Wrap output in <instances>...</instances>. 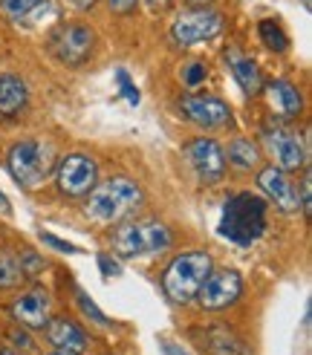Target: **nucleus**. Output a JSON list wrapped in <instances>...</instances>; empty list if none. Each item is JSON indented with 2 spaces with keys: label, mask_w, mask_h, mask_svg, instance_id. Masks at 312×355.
Here are the masks:
<instances>
[{
  "label": "nucleus",
  "mask_w": 312,
  "mask_h": 355,
  "mask_svg": "<svg viewBox=\"0 0 312 355\" xmlns=\"http://www.w3.org/2000/svg\"><path fill=\"white\" fill-rule=\"evenodd\" d=\"M104 3H107V9L113 15H130V12H136L139 0H104Z\"/></svg>",
  "instance_id": "28"
},
{
  "label": "nucleus",
  "mask_w": 312,
  "mask_h": 355,
  "mask_svg": "<svg viewBox=\"0 0 312 355\" xmlns=\"http://www.w3.org/2000/svg\"><path fill=\"white\" fill-rule=\"evenodd\" d=\"M76 304H78V309L84 312V318H90L93 324H98V327H110V318L96 306V300L87 295L84 289H76Z\"/></svg>",
  "instance_id": "23"
},
{
  "label": "nucleus",
  "mask_w": 312,
  "mask_h": 355,
  "mask_svg": "<svg viewBox=\"0 0 312 355\" xmlns=\"http://www.w3.org/2000/svg\"><path fill=\"white\" fill-rule=\"evenodd\" d=\"M0 12L12 24H24V26H41L46 17H55L52 0H0Z\"/></svg>",
  "instance_id": "17"
},
{
  "label": "nucleus",
  "mask_w": 312,
  "mask_h": 355,
  "mask_svg": "<svg viewBox=\"0 0 312 355\" xmlns=\"http://www.w3.org/2000/svg\"><path fill=\"white\" fill-rule=\"evenodd\" d=\"M185 3H188V6H211L214 0H185Z\"/></svg>",
  "instance_id": "32"
},
{
  "label": "nucleus",
  "mask_w": 312,
  "mask_h": 355,
  "mask_svg": "<svg viewBox=\"0 0 312 355\" xmlns=\"http://www.w3.org/2000/svg\"><path fill=\"white\" fill-rule=\"evenodd\" d=\"M116 81H119V90H121V96H125L130 104H139V101H142V96H139V87L130 81L128 69H116Z\"/></svg>",
  "instance_id": "25"
},
{
  "label": "nucleus",
  "mask_w": 312,
  "mask_h": 355,
  "mask_svg": "<svg viewBox=\"0 0 312 355\" xmlns=\"http://www.w3.org/2000/svg\"><path fill=\"white\" fill-rule=\"evenodd\" d=\"M257 35H260V41H263V46L272 49V52H286L289 49V35L284 32L281 21H275V17L260 21L257 24Z\"/></svg>",
  "instance_id": "21"
},
{
  "label": "nucleus",
  "mask_w": 312,
  "mask_h": 355,
  "mask_svg": "<svg viewBox=\"0 0 312 355\" xmlns=\"http://www.w3.org/2000/svg\"><path fill=\"white\" fill-rule=\"evenodd\" d=\"M26 280L24 263L12 252H0V289H15Z\"/></svg>",
  "instance_id": "22"
},
{
  "label": "nucleus",
  "mask_w": 312,
  "mask_h": 355,
  "mask_svg": "<svg viewBox=\"0 0 312 355\" xmlns=\"http://www.w3.org/2000/svg\"><path fill=\"white\" fill-rule=\"evenodd\" d=\"M96 49V32L81 24V21H67L58 24L49 35V52L55 55L64 67H81L90 61Z\"/></svg>",
  "instance_id": "7"
},
{
  "label": "nucleus",
  "mask_w": 312,
  "mask_h": 355,
  "mask_svg": "<svg viewBox=\"0 0 312 355\" xmlns=\"http://www.w3.org/2000/svg\"><path fill=\"white\" fill-rule=\"evenodd\" d=\"M159 347H162V352H165V355H188V352H185V349H182L180 344H173V341H165V338L159 341Z\"/></svg>",
  "instance_id": "29"
},
{
  "label": "nucleus",
  "mask_w": 312,
  "mask_h": 355,
  "mask_svg": "<svg viewBox=\"0 0 312 355\" xmlns=\"http://www.w3.org/2000/svg\"><path fill=\"white\" fill-rule=\"evenodd\" d=\"M225 29V17L211 9V6H191L182 9L171 24V38L180 46H194V44H205L214 41L217 35H223Z\"/></svg>",
  "instance_id": "6"
},
{
  "label": "nucleus",
  "mask_w": 312,
  "mask_h": 355,
  "mask_svg": "<svg viewBox=\"0 0 312 355\" xmlns=\"http://www.w3.org/2000/svg\"><path fill=\"white\" fill-rule=\"evenodd\" d=\"M113 252L119 257H153L173 245V232L159 220H125L113 232Z\"/></svg>",
  "instance_id": "4"
},
{
  "label": "nucleus",
  "mask_w": 312,
  "mask_h": 355,
  "mask_svg": "<svg viewBox=\"0 0 312 355\" xmlns=\"http://www.w3.org/2000/svg\"><path fill=\"white\" fill-rule=\"evenodd\" d=\"M26 101H29V90L24 78H17L12 73L0 76V119H15L26 107Z\"/></svg>",
  "instance_id": "18"
},
{
  "label": "nucleus",
  "mask_w": 312,
  "mask_h": 355,
  "mask_svg": "<svg viewBox=\"0 0 312 355\" xmlns=\"http://www.w3.org/2000/svg\"><path fill=\"white\" fill-rule=\"evenodd\" d=\"M64 3H69L73 9H78V12H87V9L96 6V0H64Z\"/></svg>",
  "instance_id": "30"
},
{
  "label": "nucleus",
  "mask_w": 312,
  "mask_h": 355,
  "mask_svg": "<svg viewBox=\"0 0 312 355\" xmlns=\"http://www.w3.org/2000/svg\"><path fill=\"white\" fill-rule=\"evenodd\" d=\"M211 269H214V260H211V254H208V252L191 248V252L177 254L168 263V269L162 275V289H165L168 300H171V304H177V306L191 304V300L197 297L202 280L208 277V272H211Z\"/></svg>",
  "instance_id": "3"
},
{
  "label": "nucleus",
  "mask_w": 312,
  "mask_h": 355,
  "mask_svg": "<svg viewBox=\"0 0 312 355\" xmlns=\"http://www.w3.org/2000/svg\"><path fill=\"white\" fill-rule=\"evenodd\" d=\"M263 90H266V98H269V107H272V113H277V119H298L301 116L304 96L292 81L277 78V81L263 84Z\"/></svg>",
  "instance_id": "16"
},
{
  "label": "nucleus",
  "mask_w": 312,
  "mask_h": 355,
  "mask_svg": "<svg viewBox=\"0 0 312 355\" xmlns=\"http://www.w3.org/2000/svg\"><path fill=\"white\" fill-rule=\"evenodd\" d=\"M229 67H232V76L234 81L240 84V90L246 96H260L263 93V76H260V67L257 61L246 58V55H237V52H232L229 55Z\"/></svg>",
  "instance_id": "19"
},
{
  "label": "nucleus",
  "mask_w": 312,
  "mask_h": 355,
  "mask_svg": "<svg viewBox=\"0 0 312 355\" xmlns=\"http://www.w3.org/2000/svg\"><path fill=\"white\" fill-rule=\"evenodd\" d=\"M180 107L191 124L205 128V130L225 128L232 121V107L217 96H185L180 101Z\"/></svg>",
  "instance_id": "13"
},
{
  "label": "nucleus",
  "mask_w": 312,
  "mask_h": 355,
  "mask_svg": "<svg viewBox=\"0 0 312 355\" xmlns=\"http://www.w3.org/2000/svg\"><path fill=\"white\" fill-rule=\"evenodd\" d=\"M55 355H69V352H55Z\"/></svg>",
  "instance_id": "34"
},
{
  "label": "nucleus",
  "mask_w": 312,
  "mask_h": 355,
  "mask_svg": "<svg viewBox=\"0 0 312 355\" xmlns=\"http://www.w3.org/2000/svg\"><path fill=\"white\" fill-rule=\"evenodd\" d=\"M257 185L263 191V200L269 205H275L277 211H284V214H295L301 205H298V188L292 185L289 173L281 171L277 165H266L260 168L257 173Z\"/></svg>",
  "instance_id": "12"
},
{
  "label": "nucleus",
  "mask_w": 312,
  "mask_h": 355,
  "mask_svg": "<svg viewBox=\"0 0 312 355\" xmlns=\"http://www.w3.org/2000/svg\"><path fill=\"white\" fill-rule=\"evenodd\" d=\"M98 266H101V275L104 277H119L121 275V266L110 254H98Z\"/></svg>",
  "instance_id": "27"
},
{
  "label": "nucleus",
  "mask_w": 312,
  "mask_h": 355,
  "mask_svg": "<svg viewBox=\"0 0 312 355\" xmlns=\"http://www.w3.org/2000/svg\"><path fill=\"white\" fill-rule=\"evenodd\" d=\"M46 338L58 352H69V355H84L90 347L87 332L73 321V318H55V321H46Z\"/></svg>",
  "instance_id": "15"
},
{
  "label": "nucleus",
  "mask_w": 312,
  "mask_h": 355,
  "mask_svg": "<svg viewBox=\"0 0 312 355\" xmlns=\"http://www.w3.org/2000/svg\"><path fill=\"white\" fill-rule=\"evenodd\" d=\"M145 202V191L136 180L128 176H113L107 182H96L93 191L87 193L84 214L98 225H119L130 220Z\"/></svg>",
  "instance_id": "1"
},
{
  "label": "nucleus",
  "mask_w": 312,
  "mask_h": 355,
  "mask_svg": "<svg viewBox=\"0 0 312 355\" xmlns=\"http://www.w3.org/2000/svg\"><path fill=\"white\" fill-rule=\"evenodd\" d=\"M41 240L49 245V248H55V252H64V254H78L81 248L78 245H73V243H67V240H58L55 234H46V232H41Z\"/></svg>",
  "instance_id": "26"
},
{
  "label": "nucleus",
  "mask_w": 312,
  "mask_h": 355,
  "mask_svg": "<svg viewBox=\"0 0 312 355\" xmlns=\"http://www.w3.org/2000/svg\"><path fill=\"white\" fill-rule=\"evenodd\" d=\"M182 156H185L188 168L194 171L200 176V182H205V185H214L225 176V150L214 139L200 136L194 141H188L182 148Z\"/></svg>",
  "instance_id": "10"
},
{
  "label": "nucleus",
  "mask_w": 312,
  "mask_h": 355,
  "mask_svg": "<svg viewBox=\"0 0 312 355\" xmlns=\"http://www.w3.org/2000/svg\"><path fill=\"white\" fill-rule=\"evenodd\" d=\"M205 78H208V64H205V61H191V64H185L182 81H185L188 87H197V84H202Z\"/></svg>",
  "instance_id": "24"
},
{
  "label": "nucleus",
  "mask_w": 312,
  "mask_h": 355,
  "mask_svg": "<svg viewBox=\"0 0 312 355\" xmlns=\"http://www.w3.org/2000/svg\"><path fill=\"white\" fill-rule=\"evenodd\" d=\"M49 309H52L49 292L41 286H32V289L21 292L9 306L15 324L24 327V329H44L49 321Z\"/></svg>",
  "instance_id": "14"
},
{
  "label": "nucleus",
  "mask_w": 312,
  "mask_h": 355,
  "mask_svg": "<svg viewBox=\"0 0 312 355\" xmlns=\"http://www.w3.org/2000/svg\"><path fill=\"white\" fill-rule=\"evenodd\" d=\"M240 295H243V275L237 269H217V272L211 269L197 292V300L200 309L205 312H223L234 306Z\"/></svg>",
  "instance_id": "9"
},
{
  "label": "nucleus",
  "mask_w": 312,
  "mask_h": 355,
  "mask_svg": "<svg viewBox=\"0 0 312 355\" xmlns=\"http://www.w3.org/2000/svg\"><path fill=\"white\" fill-rule=\"evenodd\" d=\"M263 145L269 150V156L275 159V165L281 171H304L306 168V150H304V141L301 136L284 128V124H275V128H266L260 133Z\"/></svg>",
  "instance_id": "11"
},
{
  "label": "nucleus",
  "mask_w": 312,
  "mask_h": 355,
  "mask_svg": "<svg viewBox=\"0 0 312 355\" xmlns=\"http://www.w3.org/2000/svg\"><path fill=\"white\" fill-rule=\"evenodd\" d=\"M145 3H148L153 12H165V9L173 3V0H145Z\"/></svg>",
  "instance_id": "31"
},
{
  "label": "nucleus",
  "mask_w": 312,
  "mask_h": 355,
  "mask_svg": "<svg viewBox=\"0 0 312 355\" xmlns=\"http://www.w3.org/2000/svg\"><path fill=\"white\" fill-rule=\"evenodd\" d=\"M52 159H55L52 145L41 139H21L9 148L6 168L15 182H21L24 188H38L52 171Z\"/></svg>",
  "instance_id": "5"
},
{
  "label": "nucleus",
  "mask_w": 312,
  "mask_h": 355,
  "mask_svg": "<svg viewBox=\"0 0 312 355\" xmlns=\"http://www.w3.org/2000/svg\"><path fill=\"white\" fill-rule=\"evenodd\" d=\"M266 214H269V202L260 193L240 191L225 200L217 232L234 245H252L266 234V225H269Z\"/></svg>",
  "instance_id": "2"
},
{
  "label": "nucleus",
  "mask_w": 312,
  "mask_h": 355,
  "mask_svg": "<svg viewBox=\"0 0 312 355\" xmlns=\"http://www.w3.org/2000/svg\"><path fill=\"white\" fill-rule=\"evenodd\" d=\"M98 182V162L87 153H67L58 159L55 185L64 197H87Z\"/></svg>",
  "instance_id": "8"
},
{
  "label": "nucleus",
  "mask_w": 312,
  "mask_h": 355,
  "mask_svg": "<svg viewBox=\"0 0 312 355\" xmlns=\"http://www.w3.org/2000/svg\"><path fill=\"white\" fill-rule=\"evenodd\" d=\"M0 211H3V214H9V211H12V205H9V200L3 197V193H0Z\"/></svg>",
  "instance_id": "33"
},
{
  "label": "nucleus",
  "mask_w": 312,
  "mask_h": 355,
  "mask_svg": "<svg viewBox=\"0 0 312 355\" xmlns=\"http://www.w3.org/2000/svg\"><path fill=\"white\" fill-rule=\"evenodd\" d=\"M229 162L237 171H257L260 168V148L252 139L237 136V139L229 141Z\"/></svg>",
  "instance_id": "20"
}]
</instances>
